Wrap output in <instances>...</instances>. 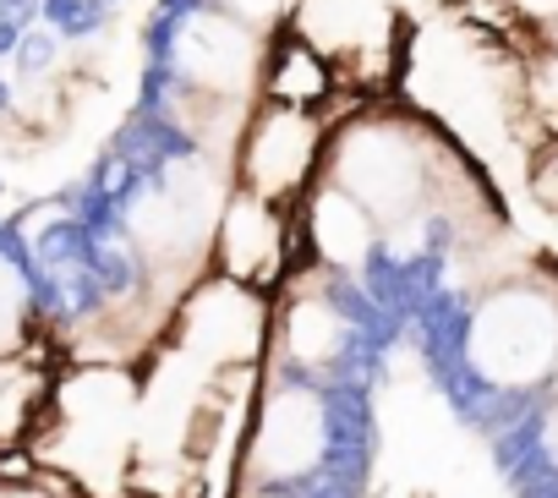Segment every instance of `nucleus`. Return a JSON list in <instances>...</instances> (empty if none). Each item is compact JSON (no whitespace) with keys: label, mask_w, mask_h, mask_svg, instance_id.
I'll list each match as a JSON object with an SVG mask.
<instances>
[{"label":"nucleus","mask_w":558,"mask_h":498,"mask_svg":"<svg viewBox=\"0 0 558 498\" xmlns=\"http://www.w3.org/2000/svg\"><path fill=\"white\" fill-rule=\"evenodd\" d=\"M465 159L460 143H449L427 116L389 110V105H362L356 116L329 126V154H324V181L345 186L384 235L411 230L427 208H438V175Z\"/></svg>","instance_id":"1"},{"label":"nucleus","mask_w":558,"mask_h":498,"mask_svg":"<svg viewBox=\"0 0 558 498\" xmlns=\"http://www.w3.org/2000/svg\"><path fill=\"white\" fill-rule=\"evenodd\" d=\"M335 438H340V422H335L329 389L318 378L274 367V378L252 411L246 444H241V487L302 493L335 460Z\"/></svg>","instance_id":"2"},{"label":"nucleus","mask_w":558,"mask_h":498,"mask_svg":"<svg viewBox=\"0 0 558 498\" xmlns=\"http://www.w3.org/2000/svg\"><path fill=\"white\" fill-rule=\"evenodd\" d=\"M465 367L498 389L525 394L558 378V291L542 280L493 286L465 318Z\"/></svg>","instance_id":"3"},{"label":"nucleus","mask_w":558,"mask_h":498,"mask_svg":"<svg viewBox=\"0 0 558 498\" xmlns=\"http://www.w3.org/2000/svg\"><path fill=\"white\" fill-rule=\"evenodd\" d=\"M329 116L318 110H291V105H268L257 99L235 154H230V175L241 192H257L279 208H296L318 175H324V154H329Z\"/></svg>","instance_id":"4"},{"label":"nucleus","mask_w":558,"mask_h":498,"mask_svg":"<svg viewBox=\"0 0 558 498\" xmlns=\"http://www.w3.org/2000/svg\"><path fill=\"white\" fill-rule=\"evenodd\" d=\"M351 307L340 296V280L324 269H291L279 280V296L268 302V345L274 367L329 384L351 356Z\"/></svg>","instance_id":"5"},{"label":"nucleus","mask_w":558,"mask_h":498,"mask_svg":"<svg viewBox=\"0 0 558 498\" xmlns=\"http://www.w3.org/2000/svg\"><path fill=\"white\" fill-rule=\"evenodd\" d=\"M291 241H296V208H279L257 192L230 186L214 224V269L252 291H274L291 275Z\"/></svg>","instance_id":"6"},{"label":"nucleus","mask_w":558,"mask_h":498,"mask_svg":"<svg viewBox=\"0 0 558 498\" xmlns=\"http://www.w3.org/2000/svg\"><path fill=\"white\" fill-rule=\"evenodd\" d=\"M181 340L203 362H257L268 356V291H252L225 275H203L181 302Z\"/></svg>","instance_id":"7"},{"label":"nucleus","mask_w":558,"mask_h":498,"mask_svg":"<svg viewBox=\"0 0 558 498\" xmlns=\"http://www.w3.org/2000/svg\"><path fill=\"white\" fill-rule=\"evenodd\" d=\"M296 241L307 246L313 269H324L335 280H351V275H367V264L378 258L384 230L345 186L318 175V186L296 203Z\"/></svg>","instance_id":"8"},{"label":"nucleus","mask_w":558,"mask_h":498,"mask_svg":"<svg viewBox=\"0 0 558 498\" xmlns=\"http://www.w3.org/2000/svg\"><path fill=\"white\" fill-rule=\"evenodd\" d=\"M335 94H340V77H335V66H329V56H324V50H313V45H307L302 34H291V28L268 34L263 77H257V99L329 116Z\"/></svg>","instance_id":"9"},{"label":"nucleus","mask_w":558,"mask_h":498,"mask_svg":"<svg viewBox=\"0 0 558 498\" xmlns=\"http://www.w3.org/2000/svg\"><path fill=\"white\" fill-rule=\"evenodd\" d=\"M45 394H50V373L39 367V356H34V351L0 356V449L17 444V438L34 427V416H39Z\"/></svg>","instance_id":"10"},{"label":"nucleus","mask_w":558,"mask_h":498,"mask_svg":"<svg viewBox=\"0 0 558 498\" xmlns=\"http://www.w3.org/2000/svg\"><path fill=\"white\" fill-rule=\"evenodd\" d=\"M34 280L12 253H0V356L34 351Z\"/></svg>","instance_id":"11"},{"label":"nucleus","mask_w":558,"mask_h":498,"mask_svg":"<svg viewBox=\"0 0 558 498\" xmlns=\"http://www.w3.org/2000/svg\"><path fill=\"white\" fill-rule=\"evenodd\" d=\"M208 7L230 12L235 23H246V28H257V34H279V28L291 23L296 0H208Z\"/></svg>","instance_id":"12"},{"label":"nucleus","mask_w":558,"mask_h":498,"mask_svg":"<svg viewBox=\"0 0 558 498\" xmlns=\"http://www.w3.org/2000/svg\"><path fill=\"white\" fill-rule=\"evenodd\" d=\"M504 12L514 17V28H525L536 39L558 28V0H504Z\"/></svg>","instance_id":"13"},{"label":"nucleus","mask_w":558,"mask_h":498,"mask_svg":"<svg viewBox=\"0 0 558 498\" xmlns=\"http://www.w3.org/2000/svg\"><path fill=\"white\" fill-rule=\"evenodd\" d=\"M460 0H400L405 23H422V17H438V12H454Z\"/></svg>","instance_id":"14"},{"label":"nucleus","mask_w":558,"mask_h":498,"mask_svg":"<svg viewBox=\"0 0 558 498\" xmlns=\"http://www.w3.org/2000/svg\"><path fill=\"white\" fill-rule=\"evenodd\" d=\"M542 449L558 460V400L547 405V422H542Z\"/></svg>","instance_id":"15"},{"label":"nucleus","mask_w":558,"mask_h":498,"mask_svg":"<svg viewBox=\"0 0 558 498\" xmlns=\"http://www.w3.org/2000/svg\"><path fill=\"white\" fill-rule=\"evenodd\" d=\"M0 498H56V493H45L34 482H12V487H0Z\"/></svg>","instance_id":"16"},{"label":"nucleus","mask_w":558,"mask_h":498,"mask_svg":"<svg viewBox=\"0 0 558 498\" xmlns=\"http://www.w3.org/2000/svg\"><path fill=\"white\" fill-rule=\"evenodd\" d=\"M241 498H291V493H257V487H241Z\"/></svg>","instance_id":"17"}]
</instances>
